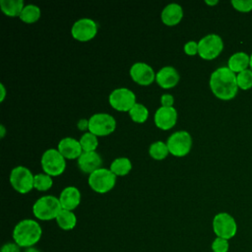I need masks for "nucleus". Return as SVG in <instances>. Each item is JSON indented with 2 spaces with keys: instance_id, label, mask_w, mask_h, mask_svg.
Returning <instances> with one entry per match:
<instances>
[{
  "instance_id": "9",
  "label": "nucleus",
  "mask_w": 252,
  "mask_h": 252,
  "mask_svg": "<svg viewBox=\"0 0 252 252\" xmlns=\"http://www.w3.org/2000/svg\"><path fill=\"white\" fill-rule=\"evenodd\" d=\"M116 127V121L108 113H94L89 118V132L97 136H107Z\"/></svg>"
},
{
  "instance_id": "34",
  "label": "nucleus",
  "mask_w": 252,
  "mask_h": 252,
  "mask_svg": "<svg viewBox=\"0 0 252 252\" xmlns=\"http://www.w3.org/2000/svg\"><path fill=\"white\" fill-rule=\"evenodd\" d=\"M160 102H161V106H166V107H170L173 105L174 102V98L171 94H164L161 95L160 97Z\"/></svg>"
},
{
  "instance_id": "8",
  "label": "nucleus",
  "mask_w": 252,
  "mask_h": 252,
  "mask_svg": "<svg viewBox=\"0 0 252 252\" xmlns=\"http://www.w3.org/2000/svg\"><path fill=\"white\" fill-rule=\"evenodd\" d=\"M223 42L220 35L210 33L202 37L198 42V54L205 60H212L222 51Z\"/></svg>"
},
{
  "instance_id": "27",
  "label": "nucleus",
  "mask_w": 252,
  "mask_h": 252,
  "mask_svg": "<svg viewBox=\"0 0 252 252\" xmlns=\"http://www.w3.org/2000/svg\"><path fill=\"white\" fill-rule=\"evenodd\" d=\"M80 144L83 152H94L98 145L97 137L91 132H86L80 139Z\"/></svg>"
},
{
  "instance_id": "19",
  "label": "nucleus",
  "mask_w": 252,
  "mask_h": 252,
  "mask_svg": "<svg viewBox=\"0 0 252 252\" xmlns=\"http://www.w3.org/2000/svg\"><path fill=\"white\" fill-rule=\"evenodd\" d=\"M183 17V10L182 7L177 3H170L166 5L161 11V21L164 25L172 27L181 21Z\"/></svg>"
},
{
  "instance_id": "13",
  "label": "nucleus",
  "mask_w": 252,
  "mask_h": 252,
  "mask_svg": "<svg viewBox=\"0 0 252 252\" xmlns=\"http://www.w3.org/2000/svg\"><path fill=\"white\" fill-rule=\"evenodd\" d=\"M130 76L132 80L142 86H148L156 80L154 69L144 62H136L130 68Z\"/></svg>"
},
{
  "instance_id": "31",
  "label": "nucleus",
  "mask_w": 252,
  "mask_h": 252,
  "mask_svg": "<svg viewBox=\"0 0 252 252\" xmlns=\"http://www.w3.org/2000/svg\"><path fill=\"white\" fill-rule=\"evenodd\" d=\"M231 4L240 12H249L252 10V0H232Z\"/></svg>"
},
{
  "instance_id": "29",
  "label": "nucleus",
  "mask_w": 252,
  "mask_h": 252,
  "mask_svg": "<svg viewBox=\"0 0 252 252\" xmlns=\"http://www.w3.org/2000/svg\"><path fill=\"white\" fill-rule=\"evenodd\" d=\"M237 86L242 90H248L252 87V70L246 69L236 76Z\"/></svg>"
},
{
  "instance_id": "30",
  "label": "nucleus",
  "mask_w": 252,
  "mask_h": 252,
  "mask_svg": "<svg viewBox=\"0 0 252 252\" xmlns=\"http://www.w3.org/2000/svg\"><path fill=\"white\" fill-rule=\"evenodd\" d=\"M211 248L213 252H228L229 242L227 239L216 237L211 244Z\"/></svg>"
},
{
  "instance_id": "18",
  "label": "nucleus",
  "mask_w": 252,
  "mask_h": 252,
  "mask_svg": "<svg viewBox=\"0 0 252 252\" xmlns=\"http://www.w3.org/2000/svg\"><path fill=\"white\" fill-rule=\"evenodd\" d=\"M59 201L62 209L73 211L80 205L81 192L75 186H67L61 191Z\"/></svg>"
},
{
  "instance_id": "22",
  "label": "nucleus",
  "mask_w": 252,
  "mask_h": 252,
  "mask_svg": "<svg viewBox=\"0 0 252 252\" xmlns=\"http://www.w3.org/2000/svg\"><path fill=\"white\" fill-rule=\"evenodd\" d=\"M0 7L6 16L20 17L25 6L23 0H1Z\"/></svg>"
},
{
  "instance_id": "35",
  "label": "nucleus",
  "mask_w": 252,
  "mask_h": 252,
  "mask_svg": "<svg viewBox=\"0 0 252 252\" xmlns=\"http://www.w3.org/2000/svg\"><path fill=\"white\" fill-rule=\"evenodd\" d=\"M78 128H79L80 130H82V131L89 129V119L87 120V119H85V118H82L81 120H79V122H78Z\"/></svg>"
},
{
  "instance_id": "7",
  "label": "nucleus",
  "mask_w": 252,
  "mask_h": 252,
  "mask_svg": "<svg viewBox=\"0 0 252 252\" xmlns=\"http://www.w3.org/2000/svg\"><path fill=\"white\" fill-rule=\"evenodd\" d=\"M213 230L217 237L231 239L237 232V224L234 218L227 213H219L213 219Z\"/></svg>"
},
{
  "instance_id": "16",
  "label": "nucleus",
  "mask_w": 252,
  "mask_h": 252,
  "mask_svg": "<svg viewBox=\"0 0 252 252\" xmlns=\"http://www.w3.org/2000/svg\"><path fill=\"white\" fill-rule=\"evenodd\" d=\"M156 81L162 89H170L177 85L179 81V74L172 66L162 67L156 74Z\"/></svg>"
},
{
  "instance_id": "21",
  "label": "nucleus",
  "mask_w": 252,
  "mask_h": 252,
  "mask_svg": "<svg viewBox=\"0 0 252 252\" xmlns=\"http://www.w3.org/2000/svg\"><path fill=\"white\" fill-rule=\"evenodd\" d=\"M58 226L63 230H71L77 224V217L73 211L62 209L55 219Z\"/></svg>"
},
{
  "instance_id": "4",
  "label": "nucleus",
  "mask_w": 252,
  "mask_h": 252,
  "mask_svg": "<svg viewBox=\"0 0 252 252\" xmlns=\"http://www.w3.org/2000/svg\"><path fill=\"white\" fill-rule=\"evenodd\" d=\"M88 182L94 192L103 194L114 187L116 175L110 169L100 167L89 175Z\"/></svg>"
},
{
  "instance_id": "25",
  "label": "nucleus",
  "mask_w": 252,
  "mask_h": 252,
  "mask_svg": "<svg viewBox=\"0 0 252 252\" xmlns=\"http://www.w3.org/2000/svg\"><path fill=\"white\" fill-rule=\"evenodd\" d=\"M149 154L154 159L161 160L167 157V155L169 154V151L166 143L162 141H157L150 146Z\"/></svg>"
},
{
  "instance_id": "32",
  "label": "nucleus",
  "mask_w": 252,
  "mask_h": 252,
  "mask_svg": "<svg viewBox=\"0 0 252 252\" xmlns=\"http://www.w3.org/2000/svg\"><path fill=\"white\" fill-rule=\"evenodd\" d=\"M184 52L190 56L196 55L198 53V42H196L194 40L187 41L184 44Z\"/></svg>"
},
{
  "instance_id": "6",
  "label": "nucleus",
  "mask_w": 252,
  "mask_h": 252,
  "mask_svg": "<svg viewBox=\"0 0 252 252\" xmlns=\"http://www.w3.org/2000/svg\"><path fill=\"white\" fill-rule=\"evenodd\" d=\"M10 183L12 187L21 194L29 193L33 187L34 175L32 171L23 165H18L11 170Z\"/></svg>"
},
{
  "instance_id": "20",
  "label": "nucleus",
  "mask_w": 252,
  "mask_h": 252,
  "mask_svg": "<svg viewBox=\"0 0 252 252\" xmlns=\"http://www.w3.org/2000/svg\"><path fill=\"white\" fill-rule=\"evenodd\" d=\"M228 68L234 73H240L247 69L250 65V56L245 52H236L232 54L228 59Z\"/></svg>"
},
{
  "instance_id": "40",
  "label": "nucleus",
  "mask_w": 252,
  "mask_h": 252,
  "mask_svg": "<svg viewBox=\"0 0 252 252\" xmlns=\"http://www.w3.org/2000/svg\"><path fill=\"white\" fill-rule=\"evenodd\" d=\"M250 68H251V70H252V54L250 55Z\"/></svg>"
},
{
  "instance_id": "15",
  "label": "nucleus",
  "mask_w": 252,
  "mask_h": 252,
  "mask_svg": "<svg viewBox=\"0 0 252 252\" xmlns=\"http://www.w3.org/2000/svg\"><path fill=\"white\" fill-rule=\"evenodd\" d=\"M57 150L65 158L68 159L79 158L80 156L83 154V149L81 147L80 141L71 137L61 139L58 143Z\"/></svg>"
},
{
  "instance_id": "28",
  "label": "nucleus",
  "mask_w": 252,
  "mask_h": 252,
  "mask_svg": "<svg viewBox=\"0 0 252 252\" xmlns=\"http://www.w3.org/2000/svg\"><path fill=\"white\" fill-rule=\"evenodd\" d=\"M53 184L52 178L46 173H37L34 175L33 187L38 191H47Z\"/></svg>"
},
{
  "instance_id": "12",
  "label": "nucleus",
  "mask_w": 252,
  "mask_h": 252,
  "mask_svg": "<svg viewBox=\"0 0 252 252\" xmlns=\"http://www.w3.org/2000/svg\"><path fill=\"white\" fill-rule=\"evenodd\" d=\"M97 32L96 23L90 18H82L76 21L71 28L72 36L79 41H89Z\"/></svg>"
},
{
  "instance_id": "26",
  "label": "nucleus",
  "mask_w": 252,
  "mask_h": 252,
  "mask_svg": "<svg viewBox=\"0 0 252 252\" xmlns=\"http://www.w3.org/2000/svg\"><path fill=\"white\" fill-rule=\"evenodd\" d=\"M129 115L131 119L136 123H144L149 116L148 108L142 103H136L130 110Z\"/></svg>"
},
{
  "instance_id": "36",
  "label": "nucleus",
  "mask_w": 252,
  "mask_h": 252,
  "mask_svg": "<svg viewBox=\"0 0 252 252\" xmlns=\"http://www.w3.org/2000/svg\"><path fill=\"white\" fill-rule=\"evenodd\" d=\"M0 89H1V97H0V100L3 101L4 98H5V95H6V91H5V87L3 84H0Z\"/></svg>"
},
{
  "instance_id": "24",
  "label": "nucleus",
  "mask_w": 252,
  "mask_h": 252,
  "mask_svg": "<svg viewBox=\"0 0 252 252\" xmlns=\"http://www.w3.org/2000/svg\"><path fill=\"white\" fill-rule=\"evenodd\" d=\"M19 18L21 21L27 24L35 23L40 18V9L38 6L33 4L26 5Z\"/></svg>"
},
{
  "instance_id": "37",
  "label": "nucleus",
  "mask_w": 252,
  "mask_h": 252,
  "mask_svg": "<svg viewBox=\"0 0 252 252\" xmlns=\"http://www.w3.org/2000/svg\"><path fill=\"white\" fill-rule=\"evenodd\" d=\"M24 252H41L39 249H37L36 247L32 246V247H29V248H26Z\"/></svg>"
},
{
  "instance_id": "39",
  "label": "nucleus",
  "mask_w": 252,
  "mask_h": 252,
  "mask_svg": "<svg viewBox=\"0 0 252 252\" xmlns=\"http://www.w3.org/2000/svg\"><path fill=\"white\" fill-rule=\"evenodd\" d=\"M0 128H1V138H3L4 135H5V128H4V125H1Z\"/></svg>"
},
{
  "instance_id": "38",
  "label": "nucleus",
  "mask_w": 252,
  "mask_h": 252,
  "mask_svg": "<svg viewBox=\"0 0 252 252\" xmlns=\"http://www.w3.org/2000/svg\"><path fill=\"white\" fill-rule=\"evenodd\" d=\"M205 2H206V4H208V5H216V4H218V0H214V1L206 0Z\"/></svg>"
},
{
  "instance_id": "17",
  "label": "nucleus",
  "mask_w": 252,
  "mask_h": 252,
  "mask_svg": "<svg viewBox=\"0 0 252 252\" xmlns=\"http://www.w3.org/2000/svg\"><path fill=\"white\" fill-rule=\"evenodd\" d=\"M102 159L100 156L95 152H83L78 158V166L85 173H92L94 170L100 168Z\"/></svg>"
},
{
  "instance_id": "14",
  "label": "nucleus",
  "mask_w": 252,
  "mask_h": 252,
  "mask_svg": "<svg viewBox=\"0 0 252 252\" xmlns=\"http://www.w3.org/2000/svg\"><path fill=\"white\" fill-rule=\"evenodd\" d=\"M154 120L158 128L161 130H169L177 121V111L173 106H160L156 110Z\"/></svg>"
},
{
  "instance_id": "33",
  "label": "nucleus",
  "mask_w": 252,
  "mask_h": 252,
  "mask_svg": "<svg viewBox=\"0 0 252 252\" xmlns=\"http://www.w3.org/2000/svg\"><path fill=\"white\" fill-rule=\"evenodd\" d=\"M0 252H21V247L15 242H7L2 246Z\"/></svg>"
},
{
  "instance_id": "2",
  "label": "nucleus",
  "mask_w": 252,
  "mask_h": 252,
  "mask_svg": "<svg viewBox=\"0 0 252 252\" xmlns=\"http://www.w3.org/2000/svg\"><path fill=\"white\" fill-rule=\"evenodd\" d=\"M42 228L40 224L32 219L20 220L13 229V240L21 248L34 246L41 238Z\"/></svg>"
},
{
  "instance_id": "23",
  "label": "nucleus",
  "mask_w": 252,
  "mask_h": 252,
  "mask_svg": "<svg viewBox=\"0 0 252 252\" xmlns=\"http://www.w3.org/2000/svg\"><path fill=\"white\" fill-rule=\"evenodd\" d=\"M109 169L116 176H124L132 169V163L128 158H117L111 162Z\"/></svg>"
},
{
  "instance_id": "1",
  "label": "nucleus",
  "mask_w": 252,
  "mask_h": 252,
  "mask_svg": "<svg viewBox=\"0 0 252 252\" xmlns=\"http://www.w3.org/2000/svg\"><path fill=\"white\" fill-rule=\"evenodd\" d=\"M210 88L213 94L220 99L228 100L233 98L238 90L235 73L228 67L216 69L210 78Z\"/></svg>"
},
{
  "instance_id": "10",
  "label": "nucleus",
  "mask_w": 252,
  "mask_h": 252,
  "mask_svg": "<svg viewBox=\"0 0 252 252\" xmlns=\"http://www.w3.org/2000/svg\"><path fill=\"white\" fill-rule=\"evenodd\" d=\"M166 145L169 154L175 157H184L191 150L192 138L187 131H176L168 137Z\"/></svg>"
},
{
  "instance_id": "11",
  "label": "nucleus",
  "mask_w": 252,
  "mask_h": 252,
  "mask_svg": "<svg viewBox=\"0 0 252 252\" xmlns=\"http://www.w3.org/2000/svg\"><path fill=\"white\" fill-rule=\"evenodd\" d=\"M109 104L118 111H128L137 103L135 94L127 88L113 90L108 96Z\"/></svg>"
},
{
  "instance_id": "3",
  "label": "nucleus",
  "mask_w": 252,
  "mask_h": 252,
  "mask_svg": "<svg viewBox=\"0 0 252 252\" xmlns=\"http://www.w3.org/2000/svg\"><path fill=\"white\" fill-rule=\"evenodd\" d=\"M62 210L59 198L46 195L38 198L32 205L33 216L40 220H51L56 219Z\"/></svg>"
},
{
  "instance_id": "5",
  "label": "nucleus",
  "mask_w": 252,
  "mask_h": 252,
  "mask_svg": "<svg viewBox=\"0 0 252 252\" xmlns=\"http://www.w3.org/2000/svg\"><path fill=\"white\" fill-rule=\"evenodd\" d=\"M40 163L44 173L50 176H58L62 174L66 168L65 158L55 149L46 150L41 156Z\"/></svg>"
}]
</instances>
